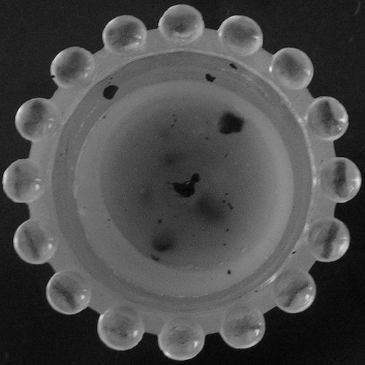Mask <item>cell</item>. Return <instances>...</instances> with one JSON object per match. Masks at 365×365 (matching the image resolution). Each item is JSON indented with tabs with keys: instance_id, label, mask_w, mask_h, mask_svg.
<instances>
[{
	"instance_id": "8992f818",
	"label": "cell",
	"mask_w": 365,
	"mask_h": 365,
	"mask_svg": "<svg viewBox=\"0 0 365 365\" xmlns=\"http://www.w3.org/2000/svg\"><path fill=\"white\" fill-rule=\"evenodd\" d=\"M350 233L341 220L326 217L321 219L310 228L307 243L310 253L322 262L340 259L350 246Z\"/></svg>"
},
{
	"instance_id": "7c38bea8",
	"label": "cell",
	"mask_w": 365,
	"mask_h": 365,
	"mask_svg": "<svg viewBox=\"0 0 365 365\" xmlns=\"http://www.w3.org/2000/svg\"><path fill=\"white\" fill-rule=\"evenodd\" d=\"M269 73L284 88L300 90L311 83L314 68L312 59L305 52L285 48L273 56Z\"/></svg>"
},
{
	"instance_id": "9c48e42d",
	"label": "cell",
	"mask_w": 365,
	"mask_h": 365,
	"mask_svg": "<svg viewBox=\"0 0 365 365\" xmlns=\"http://www.w3.org/2000/svg\"><path fill=\"white\" fill-rule=\"evenodd\" d=\"M306 125L316 138L332 142L341 138L349 128V115L338 100L321 97L314 101L306 114Z\"/></svg>"
},
{
	"instance_id": "52a82bcc",
	"label": "cell",
	"mask_w": 365,
	"mask_h": 365,
	"mask_svg": "<svg viewBox=\"0 0 365 365\" xmlns=\"http://www.w3.org/2000/svg\"><path fill=\"white\" fill-rule=\"evenodd\" d=\"M358 167L350 160L336 158L327 162L319 175V185L324 196L338 203L353 199L361 186Z\"/></svg>"
},
{
	"instance_id": "5bb4252c",
	"label": "cell",
	"mask_w": 365,
	"mask_h": 365,
	"mask_svg": "<svg viewBox=\"0 0 365 365\" xmlns=\"http://www.w3.org/2000/svg\"><path fill=\"white\" fill-rule=\"evenodd\" d=\"M222 46L239 56H250L263 46L264 36L259 25L245 16H233L226 19L219 29Z\"/></svg>"
},
{
	"instance_id": "30bf717a",
	"label": "cell",
	"mask_w": 365,
	"mask_h": 365,
	"mask_svg": "<svg viewBox=\"0 0 365 365\" xmlns=\"http://www.w3.org/2000/svg\"><path fill=\"white\" fill-rule=\"evenodd\" d=\"M58 110L49 100L35 98L24 103L18 110L15 125L27 140L41 142L55 131L58 123Z\"/></svg>"
},
{
	"instance_id": "277c9868",
	"label": "cell",
	"mask_w": 365,
	"mask_h": 365,
	"mask_svg": "<svg viewBox=\"0 0 365 365\" xmlns=\"http://www.w3.org/2000/svg\"><path fill=\"white\" fill-rule=\"evenodd\" d=\"M272 292L279 309L287 313L297 314L312 306L317 297V285L309 272L291 269L277 279Z\"/></svg>"
},
{
	"instance_id": "ba28073f",
	"label": "cell",
	"mask_w": 365,
	"mask_h": 365,
	"mask_svg": "<svg viewBox=\"0 0 365 365\" xmlns=\"http://www.w3.org/2000/svg\"><path fill=\"white\" fill-rule=\"evenodd\" d=\"M265 330L263 314L255 308L242 307L233 309L225 315L220 332L230 346L245 349L258 344Z\"/></svg>"
},
{
	"instance_id": "7a4b0ae2",
	"label": "cell",
	"mask_w": 365,
	"mask_h": 365,
	"mask_svg": "<svg viewBox=\"0 0 365 365\" xmlns=\"http://www.w3.org/2000/svg\"><path fill=\"white\" fill-rule=\"evenodd\" d=\"M93 296L88 279L78 272L63 270L50 279L46 297L50 306L66 315L77 314L86 309Z\"/></svg>"
},
{
	"instance_id": "4fadbf2b",
	"label": "cell",
	"mask_w": 365,
	"mask_h": 365,
	"mask_svg": "<svg viewBox=\"0 0 365 365\" xmlns=\"http://www.w3.org/2000/svg\"><path fill=\"white\" fill-rule=\"evenodd\" d=\"M159 30L167 41L187 45L199 40L205 31L201 13L188 5L170 7L159 22Z\"/></svg>"
},
{
	"instance_id": "9a60e30c",
	"label": "cell",
	"mask_w": 365,
	"mask_h": 365,
	"mask_svg": "<svg viewBox=\"0 0 365 365\" xmlns=\"http://www.w3.org/2000/svg\"><path fill=\"white\" fill-rule=\"evenodd\" d=\"M96 59L93 53L81 47L61 51L53 60L51 76L61 88H71L81 85L93 74Z\"/></svg>"
},
{
	"instance_id": "ac0fdd59",
	"label": "cell",
	"mask_w": 365,
	"mask_h": 365,
	"mask_svg": "<svg viewBox=\"0 0 365 365\" xmlns=\"http://www.w3.org/2000/svg\"><path fill=\"white\" fill-rule=\"evenodd\" d=\"M200 180V177L197 174H195L192 175L191 181L194 182V184H196Z\"/></svg>"
},
{
	"instance_id": "8fae6325",
	"label": "cell",
	"mask_w": 365,
	"mask_h": 365,
	"mask_svg": "<svg viewBox=\"0 0 365 365\" xmlns=\"http://www.w3.org/2000/svg\"><path fill=\"white\" fill-rule=\"evenodd\" d=\"M4 190L15 202L29 203L39 199L45 191L41 165L31 160H19L6 170Z\"/></svg>"
},
{
	"instance_id": "3957f363",
	"label": "cell",
	"mask_w": 365,
	"mask_h": 365,
	"mask_svg": "<svg viewBox=\"0 0 365 365\" xmlns=\"http://www.w3.org/2000/svg\"><path fill=\"white\" fill-rule=\"evenodd\" d=\"M205 334L201 325L187 318H175L163 327L159 346L168 358L185 361L195 358L203 349Z\"/></svg>"
},
{
	"instance_id": "2e32d148",
	"label": "cell",
	"mask_w": 365,
	"mask_h": 365,
	"mask_svg": "<svg viewBox=\"0 0 365 365\" xmlns=\"http://www.w3.org/2000/svg\"><path fill=\"white\" fill-rule=\"evenodd\" d=\"M104 45L118 56H130L140 51L147 41L144 23L133 16H120L112 19L103 33Z\"/></svg>"
},
{
	"instance_id": "6da1fadb",
	"label": "cell",
	"mask_w": 365,
	"mask_h": 365,
	"mask_svg": "<svg viewBox=\"0 0 365 365\" xmlns=\"http://www.w3.org/2000/svg\"><path fill=\"white\" fill-rule=\"evenodd\" d=\"M98 332L102 342L116 351H128L142 340L145 324L140 314L128 307H115L103 314Z\"/></svg>"
},
{
	"instance_id": "e0dca14e",
	"label": "cell",
	"mask_w": 365,
	"mask_h": 365,
	"mask_svg": "<svg viewBox=\"0 0 365 365\" xmlns=\"http://www.w3.org/2000/svg\"><path fill=\"white\" fill-rule=\"evenodd\" d=\"M195 185L190 180L185 182H174L173 187L174 191L180 197L189 198L195 193Z\"/></svg>"
},
{
	"instance_id": "5b68a950",
	"label": "cell",
	"mask_w": 365,
	"mask_h": 365,
	"mask_svg": "<svg viewBox=\"0 0 365 365\" xmlns=\"http://www.w3.org/2000/svg\"><path fill=\"white\" fill-rule=\"evenodd\" d=\"M14 247L24 262L42 264L53 257L58 242L53 229L47 222L31 219L17 229L14 237Z\"/></svg>"
}]
</instances>
